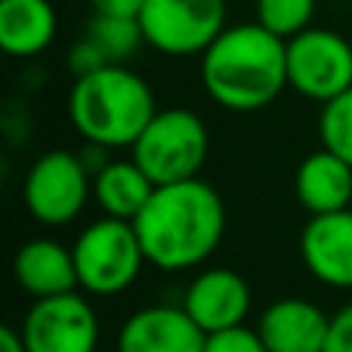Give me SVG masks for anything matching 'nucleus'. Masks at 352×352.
Instances as JSON below:
<instances>
[{"instance_id": "20", "label": "nucleus", "mask_w": 352, "mask_h": 352, "mask_svg": "<svg viewBox=\"0 0 352 352\" xmlns=\"http://www.w3.org/2000/svg\"><path fill=\"white\" fill-rule=\"evenodd\" d=\"M316 0H256V22L285 41L309 28Z\"/></svg>"}, {"instance_id": "21", "label": "nucleus", "mask_w": 352, "mask_h": 352, "mask_svg": "<svg viewBox=\"0 0 352 352\" xmlns=\"http://www.w3.org/2000/svg\"><path fill=\"white\" fill-rule=\"evenodd\" d=\"M204 352H269L260 331L248 324H235L226 331H213L204 340Z\"/></svg>"}, {"instance_id": "6", "label": "nucleus", "mask_w": 352, "mask_h": 352, "mask_svg": "<svg viewBox=\"0 0 352 352\" xmlns=\"http://www.w3.org/2000/svg\"><path fill=\"white\" fill-rule=\"evenodd\" d=\"M93 198V176L78 152H43L25 173L22 201L41 226H68Z\"/></svg>"}, {"instance_id": "3", "label": "nucleus", "mask_w": 352, "mask_h": 352, "mask_svg": "<svg viewBox=\"0 0 352 352\" xmlns=\"http://www.w3.org/2000/svg\"><path fill=\"white\" fill-rule=\"evenodd\" d=\"M155 115L158 105L148 80L118 62L87 78H74L68 93V118L74 130L84 142L105 148H130Z\"/></svg>"}, {"instance_id": "11", "label": "nucleus", "mask_w": 352, "mask_h": 352, "mask_svg": "<svg viewBox=\"0 0 352 352\" xmlns=\"http://www.w3.org/2000/svg\"><path fill=\"white\" fill-rule=\"evenodd\" d=\"M300 256L312 278L337 291H352V210L309 217L300 235Z\"/></svg>"}, {"instance_id": "13", "label": "nucleus", "mask_w": 352, "mask_h": 352, "mask_svg": "<svg viewBox=\"0 0 352 352\" xmlns=\"http://www.w3.org/2000/svg\"><path fill=\"white\" fill-rule=\"evenodd\" d=\"M269 352H324L331 334V316L303 297H281L260 312L256 322Z\"/></svg>"}, {"instance_id": "22", "label": "nucleus", "mask_w": 352, "mask_h": 352, "mask_svg": "<svg viewBox=\"0 0 352 352\" xmlns=\"http://www.w3.org/2000/svg\"><path fill=\"white\" fill-rule=\"evenodd\" d=\"M65 62H68V72H72L74 78H87V74H93V72H99V68L111 65V62L105 59V53L87 34L80 37L72 50H68V59Z\"/></svg>"}, {"instance_id": "8", "label": "nucleus", "mask_w": 352, "mask_h": 352, "mask_svg": "<svg viewBox=\"0 0 352 352\" xmlns=\"http://www.w3.org/2000/svg\"><path fill=\"white\" fill-rule=\"evenodd\" d=\"M287 87L328 102L352 87V43L331 28H306L287 41Z\"/></svg>"}, {"instance_id": "25", "label": "nucleus", "mask_w": 352, "mask_h": 352, "mask_svg": "<svg viewBox=\"0 0 352 352\" xmlns=\"http://www.w3.org/2000/svg\"><path fill=\"white\" fill-rule=\"evenodd\" d=\"M0 352H28L22 331H19V328H10V324H3V328H0Z\"/></svg>"}, {"instance_id": "18", "label": "nucleus", "mask_w": 352, "mask_h": 352, "mask_svg": "<svg viewBox=\"0 0 352 352\" xmlns=\"http://www.w3.org/2000/svg\"><path fill=\"white\" fill-rule=\"evenodd\" d=\"M87 37L105 53L109 62L124 65L127 59H133L140 53V47L146 43L140 19L133 16H105V12H93L87 22Z\"/></svg>"}, {"instance_id": "17", "label": "nucleus", "mask_w": 352, "mask_h": 352, "mask_svg": "<svg viewBox=\"0 0 352 352\" xmlns=\"http://www.w3.org/2000/svg\"><path fill=\"white\" fill-rule=\"evenodd\" d=\"M155 192L152 176L142 170L133 158L130 161H109L96 176H93V201L105 217L130 219L133 223L148 204Z\"/></svg>"}, {"instance_id": "1", "label": "nucleus", "mask_w": 352, "mask_h": 352, "mask_svg": "<svg viewBox=\"0 0 352 352\" xmlns=\"http://www.w3.org/2000/svg\"><path fill=\"white\" fill-rule=\"evenodd\" d=\"M146 260L161 272H186L213 256L226 235V204L201 176L155 186L133 219Z\"/></svg>"}, {"instance_id": "4", "label": "nucleus", "mask_w": 352, "mask_h": 352, "mask_svg": "<svg viewBox=\"0 0 352 352\" xmlns=\"http://www.w3.org/2000/svg\"><path fill=\"white\" fill-rule=\"evenodd\" d=\"M74 266L78 285L90 297H118L124 294L146 266L140 232L130 219L99 217L74 238Z\"/></svg>"}, {"instance_id": "12", "label": "nucleus", "mask_w": 352, "mask_h": 352, "mask_svg": "<svg viewBox=\"0 0 352 352\" xmlns=\"http://www.w3.org/2000/svg\"><path fill=\"white\" fill-rule=\"evenodd\" d=\"M207 334L182 306H146L118 331V352H204Z\"/></svg>"}, {"instance_id": "15", "label": "nucleus", "mask_w": 352, "mask_h": 352, "mask_svg": "<svg viewBox=\"0 0 352 352\" xmlns=\"http://www.w3.org/2000/svg\"><path fill=\"white\" fill-rule=\"evenodd\" d=\"M294 192L309 217L346 210L352 204V164L322 146L318 152L306 155L303 164L297 167Z\"/></svg>"}, {"instance_id": "5", "label": "nucleus", "mask_w": 352, "mask_h": 352, "mask_svg": "<svg viewBox=\"0 0 352 352\" xmlns=\"http://www.w3.org/2000/svg\"><path fill=\"white\" fill-rule=\"evenodd\" d=\"M210 152L207 124L192 109H158L140 140L130 146V158L152 176L155 186L195 179Z\"/></svg>"}, {"instance_id": "7", "label": "nucleus", "mask_w": 352, "mask_h": 352, "mask_svg": "<svg viewBox=\"0 0 352 352\" xmlns=\"http://www.w3.org/2000/svg\"><path fill=\"white\" fill-rule=\"evenodd\" d=\"M146 43L164 56H201L226 28V0H146Z\"/></svg>"}, {"instance_id": "10", "label": "nucleus", "mask_w": 352, "mask_h": 352, "mask_svg": "<svg viewBox=\"0 0 352 352\" xmlns=\"http://www.w3.org/2000/svg\"><path fill=\"white\" fill-rule=\"evenodd\" d=\"M254 294L241 272L226 266L201 269L182 294V309L201 324L204 334L244 324L250 316Z\"/></svg>"}, {"instance_id": "23", "label": "nucleus", "mask_w": 352, "mask_h": 352, "mask_svg": "<svg viewBox=\"0 0 352 352\" xmlns=\"http://www.w3.org/2000/svg\"><path fill=\"white\" fill-rule=\"evenodd\" d=\"M324 352H352V303L340 306L331 316V334Z\"/></svg>"}, {"instance_id": "2", "label": "nucleus", "mask_w": 352, "mask_h": 352, "mask_svg": "<svg viewBox=\"0 0 352 352\" xmlns=\"http://www.w3.org/2000/svg\"><path fill=\"white\" fill-rule=\"evenodd\" d=\"M201 84L229 111H260L287 87V41L260 22L226 25L201 53Z\"/></svg>"}, {"instance_id": "9", "label": "nucleus", "mask_w": 352, "mask_h": 352, "mask_svg": "<svg viewBox=\"0 0 352 352\" xmlns=\"http://www.w3.org/2000/svg\"><path fill=\"white\" fill-rule=\"evenodd\" d=\"M19 331L28 352H96L99 346V316L80 287L34 300Z\"/></svg>"}, {"instance_id": "24", "label": "nucleus", "mask_w": 352, "mask_h": 352, "mask_svg": "<svg viewBox=\"0 0 352 352\" xmlns=\"http://www.w3.org/2000/svg\"><path fill=\"white\" fill-rule=\"evenodd\" d=\"M93 12H105V16H133L140 19L146 0H90Z\"/></svg>"}, {"instance_id": "14", "label": "nucleus", "mask_w": 352, "mask_h": 352, "mask_svg": "<svg viewBox=\"0 0 352 352\" xmlns=\"http://www.w3.org/2000/svg\"><path fill=\"white\" fill-rule=\"evenodd\" d=\"M12 278L28 297H56V294L78 291V266L74 250L53 238L25 241L12 256Z\"/></svg>"}, {"instance_id": "16", "label": "nucleus", "mask_w": 352, "mask_h": 352, "mask_svg": "<svg viewBox=\"0 0 352 352\" xmlns=\"http://www.w3.org/2000/svg\"><path fill=\"white\" fill-rule=\"evenodd\" d=\"M59 31L50 0H0V47L12 59L41 56Z\"/></svg>"}, {"instance_id": "19", "label": "nucleus", "mask_w": 352, "mask_h": 352, "mask_svg": "<svg viewBox=\"0 0 352 352\" xmlns=\"http://www.w3.org/2000/svg\"><path fill=\"white\" fill-rule=\"evenodd\" d=\"M318 136L322 146L340 155L343 161L352 164V87L343 90L340 96L322 102V115H318Z\"/></svg>"}]
</instances>
